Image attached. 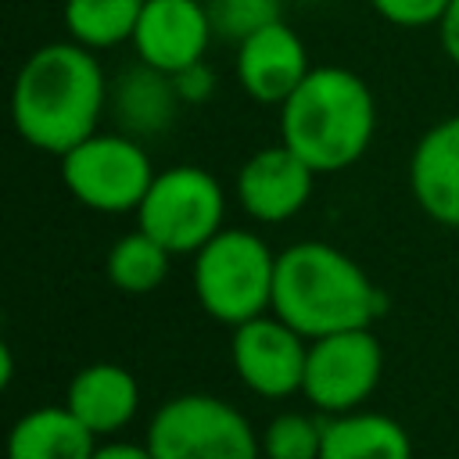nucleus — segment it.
I'll use <instances>...</instances> for the list:
<instances>
[{"mask_svg": "<svg viewBox=\"0 0 459 459\" xmlns=\"http://www.w3.org/2000/svg\"><path fill=\"white\" fill-rule=\"evenodd\" d=\"M111 82L93 50L75 39L36 47L11 86V122L18 136L61 158L75 143L97 133V122L108 108Z\"/></svg>", "mask_w": 459, "mask_h": 459, "instance_id": "f257e3e1", "label": "nucleus"}, {"mask_svg": "<svg viewBox=\"0 0 459 459\" xmlns=\"http://www.w3.org/2000/svg\"><path fill=\"white\" fill-rule=\"evenodd\" d=\"M273 312L308 341L373 326L384 312L366 269L326 240H298L276 255Z\"/></svg>", "mask_w": 459, "mask_h": 459, "instance_id": "f03ea898", "label": "nucleus"}, {"mask_svg": "<svg viewBox=\"0 0 459 459\" xmlns=\"http://www.w3.org/2000/svg\"><path fill=\"white\" fill-rule=\"evenodd\" d=\"M377 97L369 82L341 65H312L301 86L280 104V143L319 176L351 169L373 143Z\"/></svg>", "mask_w": 459, "mask_h": 459, "instance_id": "7ed1b4c3", "label": "nucleus"}, {"mask_svg": "<svg viewBox=\"0 0 459 459\" xmlns=\"http://www.w3.org/2000/svg\"><path fill=\"white\" fill-rule=\"evenodd\" d=\"M194 298L222 326H240L255 316L273 312L276 255L269 244L244 226H222L194 255Z\"/></svg>", "mask_w": 459, "mask_h": 459, "instance_id": "20e7f679", "label": "nucleus"}, {"mask_svg": "<svg viewBox=\"0 0 459 459\" xmlns=\"http://www.w3.org/2000/svg\"><path fill=\"white\" fill-rule=\"evenodd\" d=\"M143 445L154 459H262V437L251 420L219 394L183 391L161 402Z\"/></svg>", "mask_w": 459, "mask_h": 459, "instance_id": "39448f33", "label": "nucleus"}, {"mask_svg": "<svg viewBox=\"0 0 459 459\" xmlns=\"http://www.w3.org/2000/svg\"><path fill=\"white\" fill-rule=\"evenodd\" d=\"M61 183L65 190L90 212L122 215L136 212L154 183V165L143 151V140L111 129L93 133L61 158Z\"/></svg>", "mask_w": 459, "mask_h": 459, "instance_id": "423d86ee", "label": "nucleus"}, {"mask_svg": "<svg viewBox=\"0 0 459 459\" xmlns=\"http://www.w3.org/2000/svg\"><path fill=\"white\" fill-rule=\"evenodd\" d=\"M222 183L201 165H172L154 176L136 208V226L172 255H197L222 230Z\"/></svg>", "mask_w": 459, "mask_h": 459, "instance_id": "0eeeda50", "label": "nucleus"}, {"mask_svg": "<svg viewBox=\"0 0 459 459\" xmlns=\"http://www.w3.org/2000/svg\"><path fill=\"white\" fill-rule=\"evenodd\" d=\"M380 373H384V348L373 326L326 333L308 341L301 394L316 412L341 416L366 405V398L380 384Z\"/></svg>", "mask_w": 459, "mask_h": 459, "instance_id": "6e6552de", "label": "nucleus"}, {"mask_svg": "<svg viewBox=\"0 0 459 459\" xmlns=\"http://www.w3.org/2000/svg\"><path fill=\"white\" fill-rule=\"evenodd\" d=\"M230 362L247 391L258 398H290L301 394L308 337L283 323L276 312L255 316L230 333Z\"/></svg>", "mask_w": 459, "mask_h": 459, "instance_id": "1a4fd4ad", "label": "nucleus"}, {"mask_svg": "<svg viewBox=\"0 0 459 459\" xmlns=\"http://www.w3.org/2000/svg\"><path fill=\"white\" fill-rule=\"evenodd\" d=\"M316 176L319 172L305 158H298L287 143L262 147L237 172V183H233L237 204L255 222H265V226L287 222L308 204Z\"/></svg>", "mask_w": 459, "mask_h": 459, "instance_id": "9d476101", "label": "nucleus"}, {"mask_svg": "<svg viewBox=\"0 0 459 459\" xmlns=\"http://www.w3.org/2000/svg\"><path fill=\"white\" fill-rule=\"evenodd\" d=\"M215 39L204 0H143L133 32V50L140 61L176 75L179 68L204 61Z\"/></svg>", "mask_w": 459, "mask_h": 459, "instance_id": "9b49d317", "label": "nucleus"}, {"mask_svg": "<svg viewBox=\"0 0 459 459\" xmlns=\"http://www.w3.org/2000/svg\"><path fill=\"white\" fill-rule=\"evenodd\" d=\"M233 68H237V82L240 90L258 100V104H283L298 86L301 79L312 72L308 65V50L301 43V36L280 18V22H269L262 25L258 32L244 36L237 43V57H233Z\"/></svg>", "mask_w": 459, "mask_h": 459, "instance_id": "f8f14e48", "label": "nucleus"}, {"mask_svg": "<svg viewBox=\"0 0 459 459\" xmlns=\"http://www.w3.org/2000/svg\"><path fill=\"white\" fill-rule=\"evenodd\" d=\"M409 186L420 212L459 230V115L434 122L409 154Z\"/></svg>", "mask_w": 459, "mask_h": 459, "instance_id": "ddd939ff", "label": "nucleus"}, {"mask_svg": "<svg viewBox=\"0 0 459 459\" xmlns=\"http://www.w3.org/2000/svg\"><path fill=\"white\" fill-rule=\"evenodd\" d=\"M108 108L122 133H129L136 140H151V136H161L176 122L183 100H179L169 72L136 57L133 65H126L115 75V82L108 90Z\"/></svg>", "mask_w": 459, "mask_h": 459, "instance_id": "4468645a", "label": "nucleus"}, {"mask_svg": "<svg viewBox=\"0 0 459 459\" xmlns=\"http://www.w3.org/2000/svg\"><path fill=\"white\" fill-rule=\"evenodd\" d=\"M65 405L97 434H118L140 412V384L118 362H90L68 380Z\"/></svg>", "mask_w": 459, "mask_h": 459, "instance_id": "2eb2a0df", "label": "nucleus"}, {"mask_svg": "<svg viewBox=\"0 0 459 459\" xmlns=\"http://www.w3.org/2000/svg\"><path fill=\"white\" fill-rule=\"evenodd\" d=\"M97 434L68 405H39L14 420L7 459H90Z\"/></svg>", "mask_w": 459, "mask_h": 459, "instance_id": "dca6fc26", "label": "nucleus"}, {"mask_svg": "<svg viewBox=\"0 0 459 459\" xmlns=\"http://www.w3.org/2000/svg\"><path fill=\"white\" fill-rule=\"evenodd\" d=\"M319 459H412V437L387 412L351 409L323 420Z\"/></svg>", "mask_w": 459, "mask_h": 459, "instance_id": "f3484780", "label": "nucleus"}, {"mask_svg": "<svg viewBox=\"0 0 459 459\" xmlns=\"http://www.w3.org/2000/svg\"><path fill=\"white\" fill-rule=\"evenodd\" d=\"M143 0H65V32L86 50L133 43Z\"/></svg>", "mask_w": 459, "mask_h": 459, "instance_id": "a211bd4d", "label": "nucleus"}, {"mask_svg": "<svg viewBox=\"0 0 459 459\" xmlns=\"http://www.w3.org/2000/svg\"><path fill=\"white\" fill-rule=\"evenodd\" d=\"M169 262H172V251L136 226L133 233H122L108 247L104 273H108V283L126 294H151L169 276Z\"/></svg>", "mask_w": 459, "mask_h": 459, "instance_id": "6ab92c4d", "label": "nucleus"}, {"mask_svg": "<svg viewBox=\"0 0 459 459\" xmlns=\"http://www.w3.org/2000/svg\"><path fill=\"white\" fill-rule=\"evenodd\" d=\"M323 420L308 412H280L262 430V459H319Z\"/></svg>", "mask_w": 459, "mask_h": 459, "instance_id": "aec40b11", "label": "nucleus"}, {"mask_svg": "<svg viewBox=\"0 0 459 459\" xmlns=\"http://www.w3.org/2000/svg\"><path fill=\"white\" fill-rule=\"evenodd\" d=\"M204 7H208L215 36L233 39V43L283 18V0H204Z\"/></svg>", "mask_w": 459, "mask_h": 459, "instance_id": "412c9836", "label": "nucleus"}, {"mask_svg": "<svg viewBox=\"0 0 459 459\" xmlns=\"http://www.w3.org/2000/svg\"><path fill=\"white\" fill-rule=\"evenodd\" d=\"M369 4L384 22H391L398 29H427V25L441 22V14L452 0H369Z\"/></svg>", "mask_w": 459, "mask_h": 459, "instance_id": "4be33fe9", "label": "nucleus"}, {"mask_svg": "<svg viewBox=\"0 0 459 459\" xmlns=\"http://www.w3.org/2000/svg\"><path fill=\"white\" fill-rule=\"evenodd\" d=\"M172 82H176V93H179L183 108L208 104V100L215 97V90H219V75H215V68H212L208 61H194V65L179 68V72L172 75Z\"/></svg>", "mask_w": 459, "mask_h": 459, "instance_id": "5701e85b", "label": "nucleus"}, {"mask_svg": "<svg viewBox=\"0 0 459 459\" xmlns=\"http://www.w3.org/2000/svg\"><path fill=\"white\" fill-rule=\"evenodd\" d=\"M437 39H441V50L452 65H459V0H452L437 22Z\"/></svg>", "mask_w": 459, "mask_h": 459, "instance_id": "b1692460", "label": "nucleus"}, {"mask_svg": "<svg viewBox=\"0 0 459 459\" xmlns=\"http://www.w3.org/2000/svg\"><path fill=\"white\" fill-rule=\"evenodd\" d=\"M90 459H154V455L140 441H108V445H97Z\"/></svg>", "mask_w": 459, "mask_h": 459, "instance_id": "393cba45", "label": "nucleus"}]
</instances>
